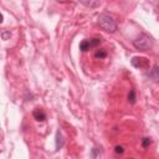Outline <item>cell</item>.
Masks as SVG:
<instances>
[{
  "mask_svg": "<svg viewBox=\"0 0 159 159\" xmlns=\"http://www.w3.org/2000/svg\"><path fill=\"white\" fill-rule=\"evenodd\" d=\"M130 63L135 68H140V70L149 68V60L147 57H143V56H134L130 60Z\"/></svg>",
  "mask_w": 159,
  "mask_h": 159,
  "instance_id": "3957f363",
  "label": "cell"
},
{
  "mask_svg": "<svg viewBox=\"0 0 159 159\" xmlns=\"http://www.w3.org/2000/svg\"><path fill=\"white\" fill-rule=\"evenodd\" d=\"M97 21H98L99 27H102L104 31L111 32V34H113V32L117 31V24H116V21L113 20L112 16H109V15H107V14H101V15L98 16Z\"/></svg>",
  "mask_w": 159,
  "mask_h": 159,
  "instance_id": "6da1fadb",
  "label": "cell"
},
{
  "mask_svg": "<svg viewBox=\"0 0 159 159\" xmlns=\"http://www.w3.org/2000/svg\"><path fill=\"white\" fill-rule=\"evenodd\" d=\"M56 150H58V149H61L62 147H63V144H65V140H63V137H62V134H61V132L60 130H57L56 132Z\"/></svg>",
  "mask_w": 159,
  "mask_h": 159,
  "instance_id": "52a82bcc",
  "label": "cell"
},
{
  "mask_svg": "<svg viewBox=\"0 0 159 159\" xmlns=\"http://www.w3.org/2000/svg\"><path fill=\"white\" fill-rule=\"evenodd\" d=\"M78 2H81L82 5H84L86 7H89V9H96L101 5L99 0H78Z\"/></svg>",
  "mask_w": 159,
  "mask_h": 159,
  "instance_id": "5b68a950",
  "label": "cell"
},
{
  "mask_svg": "<svg viewBox=\"0 0 159 159\" xmlns=\"http://www.w3.org/2000/svg\"><path fill=\"white\" fill-rule=\"evenodd\" d=\"M148 76L149 77H152L154 81H157V82H159V65H157L150 72H148Z\"/></svg>",
  "mask_w": 159,
  "mask_h": 159,
  "instance_id": "ba28073f",
  "label": "cell"
},
{
  "mask_svg": "<svg viewBox=\"0 0 159 159\" xmlns=\"http://www.w3.org/2000/svg\"><path fill=\"white\" fill-rule=\"evenodd\" d=\"M32 116H34V118H35L36 120H39V122H43V120L46 119V114H45V112H43L41 108H35L34 112H32Z\"/></svg>",
  "mask_w": 159,
  "mask_h": 159,
  "instance_id": "8992f818",
  "label": "cell"
},
{
  "mask_svg": "<svg viewBox=\"0 0 159 159\" xmlns=\"http://www.w3.org/2000/svg\"><path fill=\"white\" fill-rule=\"evenodd\" d=\"M133 46L137 48V50H140V51H147L149 50L152 46H153V40L149 35L147 34H140L138 37H135L133 40Z\"/></svg>",
  "mask_w": 159,
  "mask_h": 159,
  "instance_id": "7a4b0ae2",
  "label": "cell"
},
{
  "mask_svg": "<svg viewBox=\"0 0 159 159\" xmlns=\"http://www.w3.org/2000/svg\"><path fill=\"white\" fill-rule=\"evenodd\" d=\"M150 143H152V142H150V139H149V138H144V139H143V142H142V147H143V148H147Z\"/></svg>",
  "mask_w": 159,
  "mask_h": 159,
  "instance_id": "4fadbf2b",
  "label": "cell"
},
{
  "mask_svg": "<svg viewBox=\"0 0 159 159\" xmlns=\"http://www.w3.org/2000/svg\"><path fill=\"white\" fill-rule=\"evenodd\" d=\"M7 37H10V32H2V39L4 40H7Z\"/></svg>",
  "mask_w": 159,
  "mask_h": 159,
  "instance_id": "5bb4252c",
  "label": "cell"
},
{
  "mask_svg": "<svg viewBox=\"0 0 159 159\" xmlns=\"http://www.w3.org/2000/svg\"><path fill=\"white\" fill-rule=\"evenodd\" d=\"M94 57L96 58H106L107 57V51L106 50H99V51H97L96 53H94Z\"/></svg>",
  "mask_w": 159,
  "mask_h": 159,
  "instance_id": "9c48e42d",
  "label": "cell"
},
{
  "mask_svg": "<svg viewBox=\"0 0 159 159\" xmlns=\"http://www.w3.org/2000/svg\"><path fill=\"white\" fill-rule=\"evenodd\" d=\"M99 154H101V148L93 147V148L91 149V157H92V158H97Z\"/></svg>",
  "mask_w": 159,
  "mask_h": 159,
  "instance_id": "8fae6325",
  "label": "cell"
},
{
  "mask_svg": "<svg viewBox=\"0 0 159 159\" xmlns=\"http://www.w3.org/2000/svg\"><path fill=\"white\" fill-rule=\"evenodd\" d=\"M128 102H130L132 104L135 103V91H134L133 88L129 91V94H128Z\"/></svg>",
  "mask_w": 159,
  "mask_h": 159,
  "instance_id": "30bf717a",
  "label": "cell"
},
{
  "mask_svg": "<svg viewBox=\"0 0 159 159\" xmlns=\"http://www.w3.org/2000/svg\"><path fill=\"white\" fill-rule=\"evenodd\" d=\"M114 152H116L117 154H123V153H124V148H123L122 145H117V147L114 148Z\"/></svg>",
  "mask_w": 159,
  "mask_h": 159,
  "instance_id": "7c38bea8",
  "label": "cell"
},
{
  "mask_svg": "<svg viewBox=\"0 0 159 159\" xmlns=\"http://www.w3.org/2000/svg\"><path fill=\"white\" fill-rule=\"evenodd\" d=\"M99 43H101V39H86L80 43V50L84 52L93 47H97Z\"/></svg>",
  "mask_w": 159,
  "mask_h": 159,
  "instance_id": "277c9868",
  "label": "cell"
}]
</instances>
